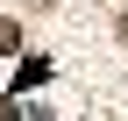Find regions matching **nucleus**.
I'll list each match as a JSON object with an SVG mask.
<instances>
[{
  "mask_svg": "<svg viewBox=\"0 0 128 121\" xmlns=\"http://www.w3.org/2000/svg\"><path fill=\"white\" fill-rule=\"evenodd\" d=\"M43 78H50V64H43V57H28V64L14 71V86H22V93H28V86H43Z\"/></svg>",
  "mask_w": 128,
  "mask_h": 121,
  "instance_id": "f257e3e1",
  "label": "nucleus"
},
{
  "mask_svg": "<svg viewBox=\"0 0 128 121\" xmlns=\"http://www.w3.org/2000/svg\"><path fill=\"white\" fill-rule=\"evenodd\" d=\"M0 121H22V107H14V100H0Z\"/></svg>",
  "mask_w": 128,
  "mask_h": 121,
  "instance_id": "7ed1b4c3",
  "label": "nucleus"
},
{
  "mask_svg": "<svg viewBox=\"0 0 128 121\" xmlns=\"http://www.w3.org/2000/svg\"><path fill=\"white\" fill-rule=\"evenodd\" d=\"M7 50H22V22H0V57Z\"/></svg>",
  "mask_w": 128,
  "mask_h": 121,
  "instance_id": "f03ea898",
  "label": "nucleus"
}]
</instances>
